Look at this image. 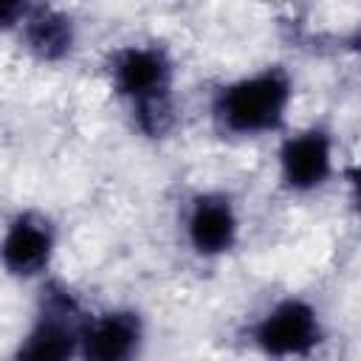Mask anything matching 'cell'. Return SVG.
I'll return each instance as SVG.
<instances>
[{"label": "cell", "instance_id": "cell-1", "mask_svg": "<svg viewBox=\"0 0 361 361\" xmlns=\"http://www.w3.org/2000/svg\"><path fill=\"white\" fill-rule=\"evenodd\" d=\"M110 87L130 104L135 127L147 138H161L175 124L172 79L175 68L166 48L155 42H133L113 51L107 62Z\"/></svg>", "mask_w": 361, "mask_h": 361}, {"label": "cell", "instance_id": "cell-2", "mask_svg": "<svg viewBox=\"0 0 361 361\" xmlns=\"http://www.w3.org/2000/svg\"><path fill=\"white\" fill-rule=\"evenodd\" d=\"M290 99V73L282 65H268L223 85L212 99V118L228 135L254 138L282 127Z\"/></svg>", "mask_w": 361, "mask_h": 361}, {"label": "cell", "instance_id": "cell-3", "mask_svg": "<svg viewBox=\"0 0 361 361\" xmlns=\"http://www.w3.org/2000/svg\"><path fill=\"white\" fill-rule=\"evenodd\" d=\"M79 299L62 282H48L39 293L37 313L17 341L11 361H73L85 330Z\"/></svg>", "mask_w": 361, "mask_h": 361}, {"label": "cell", "instance_id": "cell-4", "mask_svg": "<svg viewBox=\"0 0 361 361\" xmlns=\"http://www.w3.org/2000/svg\"><path fill=\"white\" fill-rule=\"evenodd\" d=\"M248 338L254 350L268 361H302L322 347L324 327L319 310L307 299L288 296L271 305L251 324Z\"/></svg>", "mask_w": 361, "mask_h": 361}, {"label": "cell", "instance_id": "cell-5", "mask_svg": "<svg viewBox=\"0 0 361 361\" xmlns=\"http://www.w3.org/2000/svg\"><path fill=\"white\" fill-rule=\"evenodd\" d=\"M6 31H17L23 48L42 65H56L71 56L76 45V25L71 14L42 3H8L0 14Z\"/></svg>", "mask_w": 361, "mask_h": 361}, {"label": "cell", "instance_id": "cell-6", "mask_svg": "<svg viewBox=\"0 0 361 361\" xmlns=\"http://www.w3.org/2000/svg\"><path fill=\"white\" fill-rule=\"evenodd\" d=\"M276 164L285 189L299 195L316 192L333 175V135L322 127L299 130L279 144Z\"/></svg>", "mask_w": 361, "mask_h": 361}, {"label": "cell", "instance_id": "cell-7", "mask_svg": "<svg viewBox=\"0 0 361 361\" xmlns=\"http://www.w3.org/2000/svg\"><path fill=\"white\" fill-rule=\"evenodd\" d=\"M56 231L48 217L37 212H17L0 243V259L8 276L14 279H34L42 276L54 259Z\"/></svg>", "mask_w": 361, "mask_h": 361}, {"label": "cell", "instance_id": "cell-8", "mask_svg": "<svg viewBox=\"0 0 361 361\" xmlns=\"http://www.w3.org/2000/svg\"><path fill=\"white\" fill-rule=\"evenodd\" d=\"M141 347L144 319L130 307H116L85 322L79 361H135Z\"/></svg>", "mask_w": 361, "mask_h": 361}, {"label": "cell", "instance_id": "cell-9", "mask_svg": "<svg viewBox=\"0 0 361 361\" xmlns=\"http://www.w3.org/2000/svg\"><path fill=\"white\" fill-rule=\"evenodd\" d=\"M186 240L197 257H223L237 245L240 217L228 195H195L186 212Z\"/></svg>", "mask_w": 361, "mask_h": 361}, {"label": "cell", "instance_id": "cell-10", "mask_svg": "<svg viewBox=\"0 0 361 361\" xmlns=\"http://www.w3.org/2000/svg\"><path fill=\"white\" fill-rule=\"evenodd\" d=\"M347 183H350V197H353L355 217H358V223H361V161L347 169Z\"/></svg>", "mask_w": 361, "mask_h": 361}, {"label": "cell", "instance_id": "cell-11", "mask_svg": "<svg viewBox=\"0 0 361 361\" xmlns=\"http://www.w3.org/2000/svg\"><path fill=\"white\" fill-rule=\"evenodd\" d=\"M347 48H350V51H355V54H361V25H358V28L350 34V39H347Z\"/></svg>", "mask_w": 361, "mask_h": 361}]
</instances>
